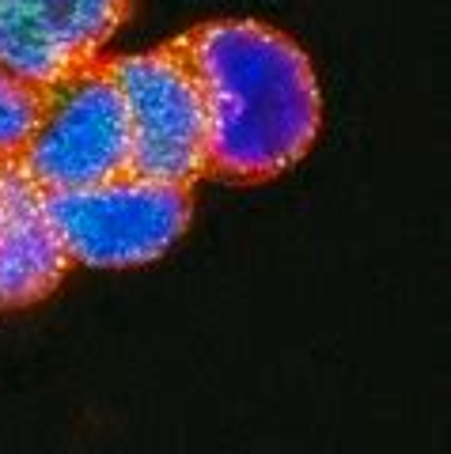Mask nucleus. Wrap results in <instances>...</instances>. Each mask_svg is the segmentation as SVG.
Wrapping results in <instances>:
<instances>
[{
    "instance_id": "8",
    "label": "nucleus",
    "mask_w": 451,
    "mask_h": 454,
    "mask_svg": "<svg viewBox=\"0 0 451 454\" xmlns=\"http://www.w3.org/2000/svg\"><path fill=\"white\" fill-rule=\"evenodd\" d=\"M0 167H4V163H0Z\"/></svg>"
},
{
    "instance_id": "4",
    "label": "nucleus",
    "mask_w": 451,
    "mask_h": 454,
    "mask_svg": "<svg viewBox=\"0 0 451 454\" xmlns=\"http://www.w3.org/2000/svg\"><path fill=\"white\" fill-rule=\"evenodd\" d=\"M110 73L130 114V170L190 190L205 175V103L182 38L115 57Z\"/></svg>"
},
{
    "instance_id": "2",
    "label": "nucleus",
    "mask_w": 451,
    "mask_h": 454,
    "mask_svg": "<svg viewBox=\"0 0 451 454\" xmlns=\"http://www.w3.org/2000/svg\"><path fill=\"white\" fill-rule=\"evenodd\" d=\"M130 114L110 73L91 61L42 95L35 133L16 155V170L42 193L83 190L130 175Z\"/></svg>"
},
{
    "instance_id": "3",
    "label": "nucleus",
    "mask_w": 451,
    "mask_h": 454,
    "mask_svg": "<svg viewBox=\"0 0 451 454\" xmlns=\"http://www.w3.org/2000/svg\"><path fill=\"white\" fill-rule=\"evenodd\" d=\"M68 262L95 269L148 265L171 250L194 216L186 186L122 175L99 186L42 193Z\"/></svg>"
},
{
    "instance_id": "7",
    "label": "nucleus",
    "mask_w": 451,
    "mask_h": 454,
    "mask_svg": "<svg viewBox=\"0 0 451 454\" xmlns=\"http://www.w3.org/2000/svg\"><path fill=\"white\" fill-rule=\"evenodd\" d=\"M42 95L46 91L8 76L0 68V163H16L27 137L35 133L38 114H42Z\"/></svg>"
},
{
    "instance_id": "5",
    "label": "nucleus",
    "mask_w": 451,
    "mask_h": 454,
    "mask_svg": "<svg viewBox=\"0 0 451 454\" xmlns=\"http://www.w3.org/2000/svg\"><path fill=\"white\" fill-rule=\"evenodd\" d=\"M125 12L130 0H0V68L50 91L99 61Z\"/></svg>"
},
{
    "instance_id": "1",
    "label": "nucleus",
    "mask_w": 451,
    "mask_h": 454,
    "mask_svg": "<svg viewBox=\"0 0 451 454\" xmlns=\"http://www.w3.org/2000/svg\"><path fill=\"white\" fill-rule=\"evenodd\" d=\"M178 38L205 103V175L265 182L300 163L322 121L307 53L258 20H213Z\"/></svg>"
},
{
    "instance_id": "6",
    "label": "nucleus",
    "mask_w": 451,
    "mask_h": 454,
    "mask_svg": "<svg viewBox=\"0 0 451 454\" xmlns=\"http://www.w3.org/2000/svg\"><path fill=\"white\" fill-rule=\"evenodd\" d=\"M68 254L42 205V190L16 163L0 167V310L31 307L58 288Z\"/></svg>"
}]
</instances>
